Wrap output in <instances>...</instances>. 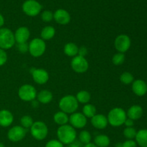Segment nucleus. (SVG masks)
Segmentation results:
<instances>
[{
  "label": "nucleus",
  "instance_id": "nucleus-1",
  "mask_svg": "<svg viewBox=\"0 0 147 147\" xmlns=\"http://www.w3.org/2000/svg\"><path fill=\"white\" fill-rule=\"evenodd\" d=\"M57 136L58 140L63 144L68 145L73 143L77 137V133L74 128L68 124L60 126L57 129Z\"/></svg>",
  "mask_w": 147,
  "mask_h": 147
},
{
  "label": "nucleus",
  "instance_id": "nucleus-2",
  "mask_svg": "<svg viewBox=\"0 0 147 147\" xmlns=\"http://www.w3.org/2000/svg\"><path fill=\"white\" fill-rule=\"evenodd\" d=\"M127 119L126 111L121 108H114L109 111L108 114V122L113 127H119L124 124Z\"/></svg>",
  "mask_w": 147,
  "mask_h": 147
},
{
  "label": "nucleus",
  "instance_id": "nucleus-3",
  "mask_svg": "<svg viewBox=\"0 0 147 147\" xmlns=\"http://www.w3.org/2000/svg\"><path fill=\"white\" fill-rule=\"evenodd\" d=\"M78 103L76 96L73 95H67L63 96L60 100L59 108L61 111L67 114H72L77 111Z\"/></svg>",
  "mask_w": 147,
  "mask_h": 147
},
{
  "label": "nucleus",
  "instance_id": "nucleus-4",
  "mask_svg": "<svg viewBox=\"0 0 147 147\" xmlns=\"http://www.w3.org/2000/svg\"><path fill=\"white\" fill-rule=\"evenodd\" d=\"M14 34L9 29L0 28V48L8 50L15 45Z\"/></svg>",
  "mask_w": 147,
  "mask_h": 147
},
{
  "label": "nucleus",
  "instance_id": "nucleus-5",
  "mask_svg": "<svg viewBox=\"0 0 147 147\" xmlns=\"http://www.w3.org/2000/svg\"><path fill=\"white\" fill-rule=\"evenodd\" d=\"M45 50V42L41 38H34L28 45V51L34 57H39L42 56Z\"/></svg>",
  "mask_w": 147,
  "mask_h": 147
},
{
  "label": "nucleus",
  "instance_id": "nucleus-6",
  "mask_svg": "<svg viewBox=\"0 0 147 147\" xmlns=\"http://www.w3.org/2000/svg\"><path fill=\"white\" fill-rule=\"evenodd\" d=\"M30 133L36 140L42 141L47 137L48 134V128L42 121H35L30 128Z\"/></svg>",
  "mask_w": 147,
  "mask_h": 147
},
{
  "label": "nucleus",
  "instance_id": "nucleus-7",
  "mask_svg": "<svg viewBox=\"0 0 147 147\" xmlns=\"http://www.w3.org/2000/svg\"><path fill=\"white\" fill-rule=\"evenodd\" d=\"M37 90L35 88L30 84H24L20 88L18 96L24 101H32L37 98Z\"/></svg>",
  "mask_w": 147,
  "mask_h": 147
},
{
  "label": "nucleus",
  "instance_id": "nucleus-8",
  "mask_svg": "<svg viewBox=\"0 0 147 147\" xmlns=\"http://www.w3.org/2000/svg\"><path fill=\"white\" fill-rule=\"evenodd\" d=\"M22 10L27 16L35 17L42 10V5L36 0H26L22 4Z\"/></svg>",
  "mask_w": 147,
  "mask_h": 147
},
{
  "label": "nucleus",
  "instance_id": "nucleus-9",
  "mask_svg": "<svg viewBox=\"0 0 147 147\" xmlns=\"http://www.w3.org/2000/svg\"><path fill=\"white\" fill-rule=\"evenodd\" d=\"M131 45L130 37L126 34H120L115 39L114 45L119 53H125L129 50Z\"/></svg>",
  "mask_w": 147,
  "mask_h": 147
},
{
  "label": "nucleus",
  "instance_id": "nucleus-10",
  "mask_svg": "<svg viewBox=\"0 0 147 147\" xmlns=\"http://www.w3.org/2000/svg\"><path fill=\"white\" fill-rule=\"evenodd\" d=\"M89 64L88 60L84 57L77 55L71 60V67L78 73H83L88 69Z\"/></svg>",
  "mask_w": 147,
  "mask_h": 147
},
{
  "label": "nucleus",
  "instance_id": "nucleus-11",
  "mask_svg": "<svg viewBox=\"0 0 147 147\" xmlns=\"http://www.w3.org/2000/svg\"><path fill=\"white\" fill-rule=\"evenodd\" d=\"M27 134V129L22 126H15L11 127L7 133L9 140L12 142H18L22 140Z\"/></svg>",
  "mask_w": 147,
  "mask_h": 147
},
{
  "label": "nucleus",
  "instance_id": "nucleus-12",
  "mask_svg": "<svg viewBox=\"0 0 147 147\" xmlns=\"http://www.w3.org/2000/svg\"><path fill=\"white\" fill-rule=\"evenodd\" d=\"M70 126L74 129H83L87 124V118L81 113H73L69 117Z\"/></svg>",
  "mask_w": 147,
  "mask_h": 147
},
{
  "label": "nucleus",
  "instance_id": "nucleus-13",
  "mask_svg": "<svg viewBox=\"0 0 147 147\" xmlns=\"http://www.w3.org/2000/svg\"><path fill=\"white\" fill-rule=\"evenodd\" d=\"M53 19L59 24L65 25L70 22V14L67 11L63 9H58L53 13Z\"/></svg>",
  "mask_w": 147,
  "mask_h": 147
},
{
  "label": "nucleus",
  "instance_id": "nucleus-14",
  "mask_svg": "<svg viewBox=\"0 0 147 147\" xmlns=\"http://www.w3.org/2000/svg\"><path fill=\"white\" fill-rule=\"evenodd\" d=\"M32 76L36 83L40 85L45 84L49 80V74L45 70L42 68L33 69Z\"/></svg>",
  "mask_w": 147,
  "mask_h": 147
},
{
  "label": "nucleus",
  "instance_id": "nucleus-15",
  "mask_svg": "<svg viewBox=\"0 0 147 147\" xmlns=\"http://www.w3.org/2000/svg\"><path fill=\"white\" fill-rule=\"evenodd\" d=\"M14 34V39L17 44L26 43L30 37V32L27 27H20L16 30Z\"/></svg>",
  "mask_w": 147,
  "mask_h": 147
},
{
  "label": "nucleus",
  "instance_id": "nucleus-16",
  "mask_svg": "<svg viewBox=\"0 0 147 147\" xmlns=\"http://www.w3.org/2000/svg\"><path fill=\"white\" fill-rule=\"evenodd\" d=\"M132 90L136 96H144L147 93V83L141 79L134 80L132 83Z\"/></svg>",
  "mask_w": 147,
  "mask_h": 147
},
{
  "label": "nucleus",
  "instance_id": "nucleus-17",
  "mask_svg": "<svg viewBox=\"0 0 147 147\" xmlns=\"http://www.w3.org/2000/svg\"><path fill=\"white\" fill-rule=\"evenodd\" d=\"M108 123L107 117L103 114H96L91 118V124L96 129H104L108 126Z\"/></svg>",
  "mask_w": 147,
  "mask_h": 147
},
{
  "label": "nucleus",
  "instance_id": "nucleus-18",
  "mask_svg": "<svg viewBox=\"0 0 147 147\" xmlns=\"http://www.w3.org/2000/svg\"><path fill=\"white\" fill-rule=\"evenodd\" d=\"M14 121L12 113L8 110L0 111V126L2 127H8Z\"/></svg>",
  "mask_w": 147,
  "mask_h": 147
},
{
  "label": "nucleus",
  "instance_id": "nucleus-19",
  "mask_svg": "<svg viewBox=\"0 0 147 147\" xmlns=\"http://www.w3.org/2000/svg\"><path fill=\"white\" fill-rule=\"evenodd\" d=\"M143 109L142 106H139V105H134L129 108L126 115L129 119L135 121L138 120L142 117L143 115Z\"/></svg>",
  "mask_w": 147,
  "mask_h": 147
},
{
  "label": "nucleus",
  "instance_id": "nucleus-20",
  "mask_svg": "<svg viewBox=\"0 0 147 147\" xmlns=\"http://www.w3.org/2000/svg\"><path fill=\"white\" fill-rule=\"evenodd\" d=\"M37 98L42 104H48L53 98V93L48 90H42L37 94Z\"/></svg>",
  "mask_w": 147,
  "mask_h": 147
},
{
  "label": "nucleus",
  "instance_id": "nucleus-21",
  "mask_svg": "<svg viewBox=\"0 0 147 147\" xmlns=\"http://www.w3.org/2000/svg\"><path fill=\"white\" fill-rule=\"evenodd\" d=\"M55 34V29L53 26H46V27H43L41 33H40L41 39L44 41L53 39Z\"/></svg>",
  "mask_w": 147,
  "mask_h": 147
},
{
  "label": "nucleus",
  "instance_id": "nucleus-22",
  "mask_svg": "<svg viewBox=\"0 0 147 147\" xmlns=\"http://www.w3.org/2000/svg\"><path fill=\"white\" fill-rule=\"evenodd\" d=\"M135 139L139 146L147 147V129H141L137 131Z\"/></svg>",
  "mask_w": 147,
  "mask_h": 147
},
{
  "label": "nucleus",
  "instance_id": "nucleus-23",
  "mask_svg": "<svg viewBox=\"0 0 147 147\" xmlns=\"http://www.w3.org/2000/svg\"><path fill=\"white\" fill-rule=\"evenodd\" d=\"M78 49L77 45L73 42H68L64 46V53L69 57H76L78 54Z\"/></svg>",
  "mask_w": 147,
  "mask_h": 147
},
{
  "label": "nucleus",
  "instance_id": "nucleus-24",
  "mask_svg": "<svg viewBox=\"0 0 147 147\" xmlns=\"http://www.w3.org/2000/svg\"><path fill=\"white\" fill-rule=\"evenodd\" d=\"M53 120L57 124L60 125V126H63L68 123L69 117L67 113L63 111H58L55 113L54 116H53Z\"/></svg>",
  "mask_w": 147,
  "mask_h": 147
},
{
  "label": "nucleus",
  "instance_id": "nucleus-25",
  "mask_svg": "<svg viewBox=\"0 0 147 147\" xmlns=\"http://www.w3.org/2000/svg\"><path fill=\"white\" fill-rule=\"evenodd\" d=\"M110 143V139L105 134L98 135L94 139V144L97 147H108Z\"/></svg>",
  "mask_w": 147,
  "mask_h": 147
},
{
  "label": "nucleus",
  "instance_id": "nucleus-26",
  "mask_svg": "<svg viewBox=\"0 0 147 147\" xmlns=\"http://www.w3.org/2000/svg\"><path fill=\"white\" fill-rule=\"evenodd\" d=\"M76 98L78 103L82 104H87L90 100L91 96L87 90H80L77 93Z\"/></svg>",
  "mask_w": 147,
  "mask_h": 147
},
{
  "label": "nucleus",
  "instance_id": "nucleus-27",
  "mask_svg": "<svg viewBox=\"0 0 147 147\" xmlns=\"http://www.w3.org/2000/svg\"><path fill=\"white\" fill-rule=\"evenodd\" d=\"M83 114L86 118L91 119L96 114V108L92 104H89V103L85 104L83 108Z\"/></svg>",
  "mask_w": 147,
  "mask_h": 147
},
{
  "label": "nucleus",
  "instance_id": "nucleus-28",
  "mask_svg": "<svg viewBox=\"0 0 147 147\" xmlns=\"http://www.w3.org/2000/svg\"><path fill=\"white\" fill-rule=\"evenodd\" d=\"M120 80L122 83L125 85H129L134 80L133 75L129 72H124L120 76Z\"/></svg>",
  "mask_w": 147,
  "mask_h": 147
},
{
  "label": "nucleus",
  "instance_id": "nucleus-29",
  "mask_svg": "<svg viewBox=\"0 0 147 147\" xmlns=\"http://www.w3.org/2000/svg\"><path fill=\"white\" fill-rule=\"evenodd\" d=\"M33 123H34V121H33L32 118L30 116H27V115L22 116L20 119L21 126L26 129H30L31 126H32Z\"/></svg>",
  "mask_w": 147,
  "mask_h": 147
},
{
  "label": "nucleus",
  "instance_id": "nucleus-30",
  "mask_svg": "<svg viewBox=\"0 0 147 147\" xmlns=\"http://www.w3.org/2000/svg\"><path fill=\"white\" fill-rule=\"evenodd\" d=\"M136 134H137V131L134 127H126L123 130V136L128 140H133L134 139H135Z\"/></svg>",
  "mask_w": 147,
  "mask_h": 147
},
{
  "label": "nucleus",
  "instance_id": "nucleus-31",
  "mask_svg": "<svg viewBox=\"0 0 147 147\" xmlns=\"http://www.w3.org/2000/svg\"><path fill=\"white\" fill-rule=\"evenodd\" d=\"M79 139L80 142L83 144H87L90 143L91 141V135L88 131H82L79 134Z\"/></svg>",
  "mask_w": 147,
  "mask_h": 147
},
{
  "label": "nucleus",
  "instance_id": "nucleus-32",
  "mask_svg": "<svg viewBox=\"0 0 147 147\" xmlns=\"http://www.w3.org/2000/svg\"><path fill=\"white\" fill-rule=\"evenodd\" d=\"M125 61V55L124 53H118L115 54L112 57V63L116 65H120L123 64Z\"/></svg>",
  "mask_w": 147,
  "mask_h": 147
},
{
  "label": "nucleus",
  "instance_id": "nucleus-33",
  "mask_svg": "<svg viewBox=\"0 0 147 147\" xmlns=\"http://www.w3.org/2000/svg\"><path fill=\"white\" fill-rule=\"evenodd\" d=\"M41 18L43 22H49L53 20V13L50 10H45L42 13Z\"/></svg>",
  "mask_w": 147,
  "mask_h": 147
},
{
  "label": "nucleus",
  "instance_id": "nucleus-34",
  "mask_svg": "<svg viewBox=\"0 0 147 147\" xmlns=\"http://www.w3.org/2000/svg\"><path fill=\"white\" fill-rule=\"evenodd\" d=\"M45 147H64L63 144L59 140L53 139L47 142Z\"/></svg>",
  "mask_w": 147,
  "mask_h": 147
},
{
  "label": "nucleus",
  "instance_id": "nucleus-35",
  "mask_svg": "<svg viewBox=\"0 0 147 147\" xmlns=\"http://www.w3.org/2000/svg\"><path fill=\"white\" fill-rule=\"evenodd\" d=\"M7 61V54L4 50L0 48V66L4 65Z\"/></svg>",
  "mask_w": 147,
  "mask_h": 147
},
{
  "label": "nucleus",
  "instance_id": "nucleus-36",
  "mask_svg": "<svg viewBox=\"0 0 147 147\" xmlns=\"http://www.w3.org/2000/svg\"><path fill=\"white\" fill-rule=\"evenodd\" d=\"M121 147H137V144L134 140H126L123 143H121Z\"/></svg>",
  "mask_w": 147,
  "mask_h": 147
},
{
  "label": "nucleus",
  "instance_id": "nucleus-37",
  "mask_svg": "<svg viewBox=\"0 0 147 147\" xmlns=\"http://www.w3.org/2000/svg\"><path fill=\"white\" fill-rule=\"evenodd\" d=\"M17 48L20 53H25L28 51V44H27V42L17 44Z\"/></svg>",
  "mask_w": 147,
  "mask_h": 147
},
{
  "label": "nucleus",
  "instance_id": "nucleus-38",
  "mask_svg": "<svg viewBox=\"0 0 147 147\" xmlns=\"http://www.w3.org/2000/svg\"><path fill=\"white\" fill-rule=\"evenodd\" d=\"M88 54V50L86 47H81L78 49V55L84 57Z\"/></svg>",
  "mask_w": 147,
  "mask_h": 147
},
{
  "label": "nucleus",
  "instance_id": "nucleus-39",
  "mask_svg": "<svg viewBox=\"0 0 147 147\" xmlns=\"http://www.w3.org/2000/svg\"><path fill=\"white\" fill-rule=\"evenodd\" d=\"M124 124L126 127H133L134 124V121H133V120H131V119L127 118V119H126V120L125 121Z\"/></svg>",
  "mask_w": 147,
  "mask_h": 147
},
{
  "label": "nucleus",
  "instance_id": "nucleus-40",
  "mask_svg": "<svg viewBox=\"0 0 147 147\" xmlns=\"http://www.w3.org/2000/svg\"><path fill=\"white\" fill-rule=\"evenodd\" d=\"M4 17H3V16L0 14V27H2V26L4 25Z\"/></svg>",
  "mask_w": 147,
  "mask_h": 147
},
{
  "label": "nucleus",
  "instance_id": "nucleus-41",
  "mask_svg": "<svg viewBox=\"0 0 147 147\" xmlns=\"http://www.w3.org/2000/svg\"><path fill=\"white\" fill-rule=\"evenodd\" d=\"M83 147H97L94 143H88L87 144H85Z\"/></svg>",
  "mask_w": 147,
  "mask_h": 147
},
{
  "label": "nucleus",
  "instance_id": "nucleus-42",
  "mask_svg": "<svg viewBox=\"0 0 147 147\" xmlns=\"http://www.w3.org/2000/svg\"><path fill=\"white\" fill-rule=\"evenodd\" d=\"M66 147H79V146H78V145L76 143H75V142H73V143L67 145V146H66Z\"/></svg>",
  "mask_w": 147,
  "mask_h": 147
},
{
  "label": "nucleus",
  "instance_id": "nucleus-43",
  "mask_svg": "<svg viewBox=\"0 0 147 147\" xmlns=\"http://www.w3.org/2000/svg\"><path fill=\"white\" fill-rule=\"evenodd\" d=\"M0 147H5V146H4L2 143H1V142H0Z\"/></svg>",
  "mask_w": 147,
  "mask_h": 147
}]
</instances>
